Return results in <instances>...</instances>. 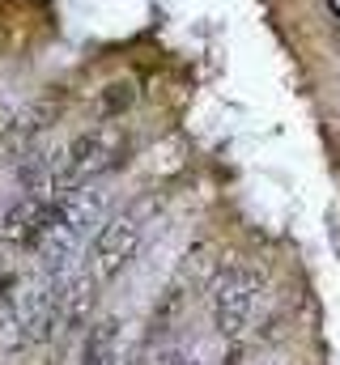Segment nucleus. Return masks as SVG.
I'll list each match as a JSON object with an SVG mask.
<instances>
[{"label": "nucleus", "mask_w": 340, "mask_h": 365, "mask_svg": "<svg viewBox=\"0 0 340 365\" xmlns=\"http://www.w3.org/2000/svg\"><path fill=\"white\" fill-rule=\"evenodd\" d=\"M17 297H21V276H4V280H0V331H4L9 319L17 314Z\"/></svg>", "instance_id": "nucleus-10"}, {"label": "nucleus", "mask_w": 340, "mask_h": 365, "mask_svg": "<svg viewBox=\"0 0 340 365\" xmlns=\"http://www.w3.org/2000/svg\"><path fill=\"white\" fill-rule=\"evenodd\" d=\"M13 128H17V110L9 102H0V162L13 158Z\"/></svg>", "instance_id": "nucleus-11"}, {"label": "nucleus", "mask_w": 340, "mask_h": 365, "mask_svg": "<svg viewBox=\"0 0 340 365\" xmlns=\"http://www.w3.org/2000/svg\"><path fill=\"white\" fill-rule=\"evenodd\" d=\"M154 365H191V361H187L183 353H174V349H170V353H162V357H158Z\"/></svg>", "instance_id": "nucleus-12"}, {"label": "nucleus", "mask_w": 340, "mask_h": 365, "mask_svg": "<svg viewBox=\"0 0 340 365\" xmlns=\"http://www.w3.org/2000/svg\"><path fill=\"white\" fill-rule=\"evenodd\" d=\"M141 242H145V225H141L136 212H119V217L102 221L98 234H94V242H89V259H85L89 264V276L98 284L119 280L124 268L141 255Z\"/></svg>", "instance_id": "nucleus-3"}, {"label": "nucleus", "mask_w": 340, "mask_h": 365, "mask_svg": "<svg viewBox=\"0 0 340 365\" xmlns=\"http://www.w3.org/2000/svg\"><path fill=\"white\" fill-rule=\"evenodd\" d=\"M221 365H243V349H239V344H234V349H230V353H226V357H221Z\"/></svg>", "instance_id": "nucleus-13"}, {"label": "nucleus", "mask_w": 340, "mask_h": 365, "mask_svg": "<svg viewBox=\"0 0 340 365\" xmlns=\"http://www.w3.org/2000/svg\"><path fill=\"white\" fill-rule=\"evenodd\" d=\"M98 280L85 272L69 284H60V310H56V340H81L98 314Z\"/></svg>", "instance_id": "nucleus-5"}, {"label": "nucleus", "mask_w": 340, "mask_h": 365, "mask_svg": "<svg viewBox=\"0 0 340 365\" xmlns=\"http://www.w3.org/2000/svg\"><path fill=\"white\" fill-rule=\"evenodd\" d=\"M183 310H187V293H183L179 284H170L166 293L158 297V306H154V319H149L154 336H166V331H174V327L183 323Z\"/></svg>", "instance_id": "nucleus-9"}, {"label": "nucleus", "mask_w": 340, "mask_h": 365, "mask_svg": "<svg viewBox=\"0 0 340 365\" xmlns=\"http://www.w3.org/2000/svg\"><path fill=\"white\" fill-rule=\"evenodd\" d=\"M51 204H56V195L51 191H26L4 217H0V242H9V247H34L39 242V234L47 230V221H51Z\"/></svg>", "instance_id": "nucleus-4"}, {"label": "nucleus", "mask_w": 340, "mask_h": 365, "mask_svg": "<svg viewBox=\"0 0 340 365\" xmlns=\"http://www.w3.org/2000/svg\"><path fill=\"white\" fill-rule=\"evenodd\" d=\"M119 361V319H94L81 336L73 365H115Z\"/></svg>", "instance_id": "nucleus-7"}, {"label": "nucleus", "mask_w": 340, "mask_h": 365, "mask_svg": "<svg viewBox=\"0 0 340 365\" xmlns=\"http://www.w3.org/2000/svg\"><path fill=\"white\" fill-rule=\"evenodd\" d=\"M0 51H4V30H0Z\"/></svg>", "instance_id": "nucleus-14"}, {"label": "nucleus", "mask_w": 340, "mask_h": 365, "mask_svg": "<svg viewBox=\"0 0 340 365\" xmlns=\"http://www.w3.org/2000/svg\"><path fill=\"white\" fill-rule=\"evenodd\" d=\"M124 153H128V136H124V123L119 119H98L94 128H85L77 132L73 140H69V149L60 153V166H56V175L47 182V191L51 195H64V191H73V187H85V182L102 179V175H111L119 162H124Z\"/></svg>", "instance_id": "nucleus-1"}, {"label": "nucleus", "mask_w": 340, "mask_h": 365, "mask_svg": "<svg viewBox=\"0 0 340 365\" xmlns=\"http://www.w3.org/2000/svg\"><path fill=\"white\" fill-rule=\"evenodd\" d=\"M221 268H226V264H221L217 242H196V247H187V255L179 259L170 284H179L187 297H196V293H209V289H213V280H217Z\"/></svg>", "instance_id": "nucleus-6"}, {"label": "nucleus", "mask_w": 340, "mask_h": 365, "mask_svg": "<svg viewBox=\"0 0 340 365\" xmlns=\"http://www.w3.org/2000/svg\"><path fill=\"white\" fill-rule=\"evenodd\" d=\"M259 293H264V272L251 264H230L217 272L213 289H209V306H213V327L226 340H239L251 327Z\"/></svg>", "instance_id": "nucleus-2"}, {"label": "nucleus", "mask_w": 340, "mask_h": 365, "mask_svg": "<svg viewBox=\"0 0 340 365\" xmlns=\"http://www.w3.org/2000/svg\"><path fill=\"white\" fill-rule=\"evenodd\" d=\"M136 98H141V86L132 81V77H111L102 90L94 93V119H124L132 106H136Z\"/></svg>", "instance_id": "nucleus-8"}]
</instances>
